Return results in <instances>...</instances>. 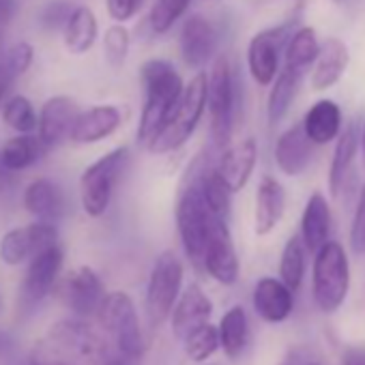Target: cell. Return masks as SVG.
Segmentation results:
<instances>
[{"label": "cell", "mask_w": 365, "mask_h": 365, "mask_svg": "<svg viewBox=\"0 0 365 365\" xmlns=\"http://www.w3.org/2000/svg\"><path fill=\"white\" fill-rule=\"evenodd\" d=\"M192 0H155L148 22L153 33L157 35H165L182 16L187 14Z\"/></svg>", "instance_id": "cell-37"}, {"label": "cell", "mask_w": 365, "mask_h": 365, "mask_svg": "<svg viewBox=\"0 0 365 365\" xmlns=\"http://www.w3.org/2000/svg\"><path fill=\"white\" fill-rule=\"evenodd\" d=\"M217 331H220V348H224V352L230 359H237L245 350L250 339V324H247L245 309L241 305L230 307L224 314Z\"/></svg>", "instance_id": "cell-31"}, {"label": "cell", "mask_w": 365, "mask_h": 365, "mask_svg": "<svg viewBox=\"0 0 365 365\" xmlns=\"http://www.w3.org/2000/svg\"><path fill=\"white\" fill-rule=\"evenodd\" d=\"M144 3L146 0H106L110 18L118 24L135 18L140 14V9L144 7Z\"/></svg>", "instance_id": "cell-42"}, {"label": "cell", "mask_w": 365, "mask_h": 365, "mask_svg": "<svg viewBox=\"0 0 365 365\" xmlns=\"http://www.w3.org/2000/svg\"><path fill=\"white\" fill-rule=\"evenodd\" d=\"M18 14V3L16 0H0V26H9Z\"/></svg>", "instance_id": "cell-44"}, {"label": "cell", "mask_w": 365, "mask_h": 365, "mask_svg": "<svg viewBox=\"0 0 365 365\" xmlns=\"http://www.w3.org/2000/svg\"><path fill=\"white\" fill-rule=\"evenodd\" d=\"M24 209L41 222L58 220L65 211L61 187L50 178H35L24 190Z\"/></svg>", "instance_id": "cell-25"}, {"label": "cell", "mask_w": 365, "mask_h": 365, "mask_svg": "<svg viewBox=\"0 0 365 365\" xmlns=\"http://www.w3.org/2000/svg\"><path fill=\"white\" fill-rule=\"evenodd\" d=\"M200 192H202V198H205L207 207L211 209V213L228 220L232 192L228 190V185L220 176L215 165L213 168H202V172H200Z\"/></svg>", "instance_id": "cell-33"}, {"label": "cell", "mask_w": 365, "mask_h": 365, "mask_svg": "<svg viewBox=\"0 0 365 365\" xmlns=\"http://www.w3.org/2000/svg\"><path fill=\"white\" fill-rule=\"evenodd\" d=\"M78 106L71 97L65 95H56L50 97L39 112V120H37V129H39V138L41 142L50 148H56L58 144H63L65 140H69V131L71 125L78 116Z\"/></svg>", "instance_id": "cell-16"}, {"label": "cell", "mask_w": 365, "mask_h": 365, "mask_svg": "<svg viewBox=\"0 0 365 365\" xmlns=\"http://www.w3.org/2000/svg\"><path fill=\"white\" fill-rule=\"evenodd\" d=\"M200 172H202V159L198 157L185 174V180H182V185L178 190L176 209H174L176 228H178L182 250H185L187 258L196 264L202 262L211 217L215 215V213H211V209L207 207V202L202 198Z\"/></svg>", "instance_id": "cell-2"}, {"label": "cell", "mask_w": 365, "mask_h": 365, "mask_svg": "<svg viewBox=\"0 0 365 365\" xmlns=\"http://www.w3.org/2000/svg\"><path fill=\"white\" fill-rule=\"evenodd\" d=\"M52 245H58V230L54 222L37 220L35 224L14 228L3 235V239H0V260L9 267H18Z\"/></svg>", "instance_id": "cell-12"}, {"label": "cell", "mask_w": 365, "mask_h": 365, "mask_svg": "<svg viewBox=\"0 0 365 365\" xmlns=\"http://www.w3.org/2000/svg\"><path fill=\"white\" fill-rule=\"evenodd\" d=\"M305 245L301 237H290L284 245L282 260H279V279L294 292L299 290L303 275H305Z\"/></svg>", "instance_id": "cell-34"}, {"label": "cell", "mask_w": 365, "mask_h": 365, "mask_svg": "<svg viewBox=\"0 0 365 365\" xmlns=\"http://www.w3.org/2000/svg\"><path fill=\"white\" fill-rule=\"evenodd\" d=\"M202 264H205L207 273L224 286H232L239 279V256H237V250L232 243L228 220H224L220 215L211 217L209 237H207V245H205V254H202Z\"/></svg>", "instance_id": "cell-10"}, {"label": "cell", "mask_w": 365, "mask_h": 365, "mask_svg": "<svg viewBox=\"0 0 365 365\" xmlns=\"http://www.w3.org/2000/svg\"><path fill=\"white\" fill-rule=\"evenodd\" d=\"M356 146H359V133L354 125H348L341 133H337V144H335L331 170H329V190L333 198H337L346 185L348 172L356 155Z\"/></svg>", "instance_id": "cell-28"}, {"label": "cell", "mask_w": 365, "mask_h": 365, "mask_svg": "<svg viewBox=\"0 0 365 365\" xmlns=\"http://www.w3.org/2000/svg\"><path fill=\"white\" fill-rule=\"evenodd\" d=\"M73 7L67 3V0H52V3L46 5V9L41 11V24L50 31L63 29L71 16Z\"/></svg>", "instance_id": "cell-41"}, {"label": "cell", "mask_w": 365, "mask_h": 365, "mask_svg": "<svg viewBox=\"0 0 365 365\" xmlns=\"http://www.w3.org/2000/svg\"><path fill=\"white\" fill-rule=\"evenodd\" d=\"M7 348H9V337L5 333H0V354H3Z\"/></svg>", "instance_id": "cell-46"}, {"label": "cell", "mask_w": 365, "mask_h": 365, "mask_svg": "<svg viewBox=\"0 0 365 365\" xmlns=\"http://www.w3.org/2000/svg\"><path fill=\"white\" fill-rule=\"evenodd\" d=\"M318 48H320V43H318L316 31L312 26L297 29L290 35L288 43H286V63H284V67L305 73L314 65V61L318 56Z\"/></svg>", "instance_id": "cell-32"}, {"label": "cell", "mask_w": 365, "mask_h": 365, "mask_svg": "<svg viewBox=\"0 0 365 365\" xmlns=\"http://www.w3.org/2000/svg\"><path fill=\"white\" fill-rule=\"evenodd\" d=\"M350 247H352L354 254L365 256V185L361 190L356 213H354L352 228H350Z\"/></svg>", "instance_id": "cell-40"}, {"label": "cell", "mask_w": 365, "mask_h": 365, "mask_svg": "<svg viewBox=\"0 0 365 365\" xmlns=\"http://www.w3.org/2000/svg\"><path fill=\"white\" fill-rule=\"evenodd\" d=\"M217 48V33L213 24L200 16H187L180 29V56L185 61L187 67L192 69H202L215 54Z\"/></svg>", "instance_id": "cell-14"}, {"label": "cell", "mask_w": 365, "mask_h": 365, "mask_svg": "<svg viewBox=\"0 0 365 365\" xmlns=\"http://www.w3.org/2000/svg\"><path fill=\"white\" fill-rule=\"evenodd\" d=\"M144 84V108L138 125V142L146 144L170 118L182 95V80L172 63L163 58H150L140 67Z\"/></svg>", "instance_id": "cell-1"}, {"label": "cell", "mask_w": 365, "mask_h": 365, "mask_svg": "<svg viewBox=\"0 0 365 365\" xmlns=\"http://www.w3.org/2000/svg\"><path fill=\"white\" fill-rule=\"evenodd\" d=\"M63 260H65V254H63L61 245H52L31 258V264H29L26 277H24V297L31 303H39L52 292V288L61 275Z\"/></svg>", "instance_id": "cell-17"}, {"label": "cell", "mask_w": 365, "mask_h": 365, "mask_svg": "<svg viewBox=\"0 0 365 365\" xmlns=\"http://www.w3.org/2000/svg\"><path fill=\"white\" fill-rule=\"evenodd\" d=\"M46 153H48V146L41 142L39 135L20 133V135L7 140V144L0 148V159H3L7 170L14 174V172L35 165Z\"/></svg>", "instance_id": "cell-30"}, {"label": "cell", "mask_w": 365, "mask_h": 365, "mask_svg": "<svg viewBox=\"0 0 365 365\" xmlns=\"http://www.w3.org/2000/svg\"><path fill=\"white\" fill-rule=\"evenodd\" d=\"M97 35H99V24H97L95 14L88 7H73L67 24L63 26L65 48L71 54L80 56L95 46Z\"/></svg>", "instance_id": "cell-27"}, {"label": "cell", "mask_w": 365, "mask_h": 365, "mask_svg": "<svg viewBox=\"0 0 365 365\" xmlns=\"http://www.w3.org/2000/svg\"><path fill=\"white\" fill-rule=\"evenodd\" d=\"M97 318L101 327L108 331V335L114 339L116 352L127 359L140 361L144 352V339L133 299L120 290L108 292L97 309Z\"/></svg>", "instance_id": "cell-7"}, {"label": "cell", "mask_w": 365, "mask_h": 365, "mask_svg": "<svg viewBox=\"0 0 365 365\" xmlns=\"http://www.w3.org/2000/svg\"><path fill=\"white\" fill-rule=\"evenodd\" d=\"M213 314V303L198 284H190L182 290L170 312L172 333L178 339H185L196 327L209 322Z\"/></svg>", "instance_id": "cell-15"}, {"label": "cell", "mask_w": 365, "mask_h": 365, "mask_svg": "<svg viewBox=\"0 0 365 365\" xmlns=\"http://www.w3.org/2000/svg\"><path fill=\"white\" fill-rule=\"evenodd\" d=\"M182 344H185V354L192 361L202 363L220 350V331L211 322H205L182 339Z\"/></svg>", "instance_id": "cell-36"}, {"label": "cell", "mask_w": 365, "mask_h": 365, "mask_svg": "<svg viewBox=\"0 0 365 365\" xmlns=\"http://www.w3.org/2000/svg\"><path fill=\"white\" fill-rule=\"evenodd\" d=\"M361 146H363V161H365V125H363V131H361Z\"/></svg>", "instance_id": "cell-49"}, {"label": "cell", "mask_w": 365, "mask_h": 365, "mask_svg": "<svg viewBox=\"0 0 365 365\" xmlns=\"http://www.w3.org/2000/svg\"><path fill=\"white\" fill-rule=\"evenodd\" d=\"M43 346L54 352L71 354L73 359H80L91 365H108L112 359L103 335L97 329H93L86 320H80V318L56 322L50 329Z\"/></svg>", "instance_id": "cell-8"}, {"label": "cell", "mask_w": 365, "mask_h": 365, "mask_svg": "<svg viewBox=\"0 0 365 365\" xmlns=\"http://www.w3.org/2000/svg\"><path fill=\"white\" fill-rule=\"evenodd\" d=\"M103 297H106L103 282L91 267L73 269L63 284V301L80 318L97 314Z\"/></svg>", "instance_id": "cell-13"}, {"label": "cell", "mask_w": 365, "mask_h": 365, "mask_svg": "<svg viewBox=\"0 0 365 365\" xmlns=\"http://www.w3.org/2000/svg\"><path fill=\"white\" fill-rule=\"evenodd\" d=\"M123 123V114L116 106H95L84 112H78L69 140L76 144H95L110 138Z\"/></svg>", "instance_id": "cell-18"}, {"label": "cell", "mask_w": 365, "mask_h": 365, "mask_svg": "<svg viewBox=\"0 0 365 365\" xmlns=\"http://www.w3.org/2000/svg\"><path fill=\"white\" fill-rule=\"evenodd\" d=\"M237 76L226 56L213 61L207 76V108L211 116V138L217 148H226L232 138L237 118Z\"/></svg>", "instance_id": "cell-4"}, {"label": "cell", "mask_w": 365, "mask_h": 365, "mask_svg": "<svg viewBox=\"0 0 365 365\" xmlns=\"http://www.w3.org/2000/svg\"><path fill=\"white\" fill-rule=\"evenodd\" d=\"M294 307V297L292 290L275 277H262L258 279L254 288V309L256 314L269 322V324H279L284 322Z\"/></svg>", "instance_id": "cell-20"}, {"label": "cell", "mask_w": 365, "mask_h": 365, "mask_svg": "<svg viewBox=\"0 0 365 365\" xmlns=\"http://www.w3.org/2000/svg\"><path fill=\"white\" fill-rule=\"evenodd\" d=\"M129 31L123 26V24H112L106 29V35H103V54H106V61L118 69L125 65L127 61V54H129Z\"/></svg>", "instance_id": "cell-38"}, {"label": "cell", "mask_w": 365, "mask_h": 365, "mask_svg": "<svg viewBox=\"0 0 365 365\" xmlns=\"http://www.w3.org/2000/svg\"><path fill=\"white\" fill-rule=\"evenodd\" d=\"M3 120L18 133H33L37 129V112L31 103L29 97L24 95H14L9 101L3 103Z\"/></svg>", "instance_id": "cell-35"}, {"label": "cell", "mask_w": 365, "mask_h": 365, "mask_svg": "<svg viewBox=\"0 0 365 365\" xmlns=\"http://www.w3.org/2000/svg\"><path fill=\"white\" fill-rule=\"evenodd\" d=\"M333 3H344V0H333Z\"/></svg>", "instance_id": "cell-50"}, {"label": "cell", "mask_w": 365, "mask_h": 365, "mask_svg": "<svg viewBox=\"0 0 365 365\" xmlns=\"http://www.w3.org/2000/svg\"><path fill=\"white\" fill-rule=\"evenodd\" d=\"M303 76L305 73L288 69V67L277 71L275 80L271 82L273 88H271L269 99H267V118H269L271 125L282 123V118L288 114V110H290V106H292V101H294V97L299 93Z\"/></svg>", "instance_id": "cell-29"}, {"label": "cell", "mask_w": 365, "mask_h": 365, "mask_svg": "<svg viewBox=\"0 0 365 365\" xmlns=\"http://www.w3.org/2000/svg\"><path fill=\"white\" fill-rule=\"evenodd\" d=\"M341 365H365V346H350V348H346Z\"/></svg>", "instance_id": "cell-45"}, {"label": "cell", "mask_w": 365, "mask_h": 365, "mask_svg": "<svg viewBox=\"0 0 365 365\" xmlns=\"http://www.w3.org/2000/svg\"><path fill=\"white\" fill-rule=\"evenodd\" d=\"M3 52H5V29L0 26V56H3Z\"/></svg>", "instance_id": "cell-48"}, {"label": "cell", "mask_w": 365, "mask_h": 365, "mask_svg": "<svg viewBox=\"0 0 365 365\" xmlns=\"http://www.w3.org/2000/svg\"><path fill=\"white\" fill-rule=\"evenodd\" d=\"M11 176V172L7 170V165L3 163V159H0V180H5V178H9Z\"/></svg>", "instance_id": "cell-47"}, {"label": "cell", "mask_w": 365, "mask_h": 365, "mask_svg": "<svg viewBox=\"0 0 365 365\" xmlns=\"http://www.w3.org/2000/svg\"><path fill=\"white\" fill-rule=\"evenodd\" d=\"M312 365H318V363H312Z\"/></svg>", "instance_id": "cell-51"}, {"label": "cell", "mask_w": 365, "mask_h": 365, "mask_svg": "<svg viewBox=\"0 0 365 365\" xmlns=\"http://www.w3.org/2000/svg\"><path fill=\"white\" fill-rule=\"evenodd\" d=\"M348 48L339 37H329L320 43L318 56L314 61V71H312V88L314 91H327L335 86L346 67H348Z\"/></svg>", "instance_id": "cell-23"}, {"label": "cell", "mask_w": 365, "mask_h": 365, "mask_svg": "<svg viewBox=\"0 0 365 365\" xmlns=\"http://www.w3.org/2000/svg\"><path fill=\"white\" fill-rule=\"evenodd\" d=\"M205 110H207V73L198 71L187 86H182V95L176 108L172 110L170 118L144 146L153 155H165L178 150L194 135Z\"/></svg>", "instance_id": "cell-3"}, {"label": "cell", "mask_w": 365, "mask_h": 365, "mask_svg": "<svg viewBox=\"0 0 365 365\" xmlns=\"http://www.w3.org/2000/svg\"><path fill=\"white\" fill-rule=\"evenodd\" d=\"M314 142L307 138L303 125H292L286 129L275 144V163L286 176H299L307 170L312 161Z\"/></svg>", "instance_id": "cell-21"}, {"label": "cell", "mask_w": 365, "mask_h": 365, "mask_svg": "<svg viewBox=\"0 0 365 365\" xmlns=\"http://www.w3.org/2000/svg\"><path fill=\"white\" fill-rule=\"evenodd\" d=\"M301 125L314 144H329L341 129V110L335 101L320 99L307 110Z\"/></svg>", "instance_id": "cell-26"}, {"label": "cell", "mask_w": 365, "mask_h": 365, "mask_svg": "<svg viewBox=\"0 0 365 365\" xmlns=\"http://www.w3.org/2000/svg\"><path fill=\"white\" fill-rule=\"evenodd\" d=\"M3 58L5 63H7V67L18 76V78H22L26 71H29V67L33 65V58H35V50H33V46L31 43H26V41H18V43H14L9 50H5L3 52Z\"/></svg>", "instance_id": "cell-39"}, {"label": "cell", "mask_w": 365, "mask_h": 365, "mask_svg": "<svg viewBox=\"0 0 365 365\" xmlns=\"http://www.w3.org/2000/svg\"><path fill=\"white\" fill-rule=\"evenodd\" d=\"M182 262L170 250L161 252L153 264L148 286H146V314L153 327L163 324L180 294L182 286Z\"/></svg>", "instance_id": "cell-9"}, {"label": "cell", "mask_w": 365, "mask_h": 365, "mask_svg": "<svg viewBox=\"0 0 365 365\" xmlns=\"http://www.w3.org/2000/svg\"><path fill=\"white\" fill-rule=\"evenodd\" d=\"M16 80H18V76L7 67V63L3 58H0V110H3V103H5L9 91L14 88Z\"/></svg>", "instance_id": "cell-43"}, {"label": "cell", "mask_w": 365, "mask_h": 365, "mask_svg": "<svg viewBox=\"0 0 365 365\" xmlns=\"http://www.w3.org/2000/svg\"><path fill=\"white\" fill-rule=\"evenodd\" d=\"M314 301L320 312H337L350 288V267L344 247L337 241H327L314 258Z\"/></svg>", "instance_id": "cell-5"}, {"label": "cell", "mask_w": 365, "mask_h": 365, "mask_svg": "<svg viewBox=\"0 0 365 365\" xmlns=\"http://www.w3.org/2000/svg\"><path fill=\"white\" fill-rule=\"evenodd\" d=\"M286 209V192L282 182L273 176H262L256 190V211H254V230L258 237L273 232L282 222Z\"/></svg>", "instance_id": "cell-22"}, {"label": "cell", "mask_w": 365, "mask_h": 365, "mask_svg": "<svg viewBox=\"0 0 365 365\" xmlns=\"http://www.w3.org/2000/svg\"><path fill=\"white\" fill-rule=\"evenodd\" d=\"M292 35V24L273 26L252 37L247 46V69L256 84L269 86L279 71V54Z\"/></svg>", "instance_id": "cell-11"}, {"label": "cell", "mask_w": 365, "mask_h": 365, "mask_svg": "<svg viewBox=\"0 0 365 365\" xmlns=\"http://www.w3.org/2000/svg\"><path fill=\"white\" fill-rule=\"evenodd\" d=\"M127 146L114 148L91 163L80 176V202L88 217H101L112 200L118 178L127 165Z\"/></svg>", "instance_id": "cell-6"}, {"label": "cell", "mask_w": 365, "mask_h": 365, "mask_svg": "<svg viewBox=\"0 0 365 365\" xmlns=\"http://www.w3.org/2000/svg\"><path fill=\"white\" fill-rule=\"evenodd\" d=\"M256 159H258V144L254 138H245L222 153L215 168L232 194L241 192L247 185V180L256 168Z\"/></svg>", "instance_id": "cell-19"}, {"label": "cell", "mask_w": 365, "mask_h": 365, "mask_svg": "<svg viewBox=\"0 0 365 365\" xmlns=\"http://www.w3.org/2000/svg\"><path fill=\"white\" fill-rule=\"evenodd\" d=\"M329 232H331V209L327 198L316 192L309 196L303 217H301V241L305 245L307 252L316 254L327 241H329Z\"/></svg>", "instance_id": "cell-24"}]
</instances>
